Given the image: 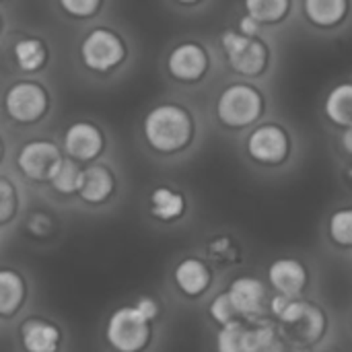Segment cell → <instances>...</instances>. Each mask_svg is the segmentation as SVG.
I'll list each match as a JSON object with an SVG mask.
<instances>
[{
	"mask_svg": "<svg viewBox=\"0 0 352 352\" xmlns=\"http://www.w3.org/2000/svg\"><path fill=\"white\" fill-rule=\"evenodd\" d=\"M144 136L159 153H175L192 138V120L179 105H159L144 120Z\"/></svg>",
	"mask_w": 352,
	"mask_h": 352,
	"instance_id": "6da1fadb",
	"label": "cell"
},
{
	"mask_svg": "<svg viewBox=\"0 0 352 352\" xmlns=\"http://www.w3.org/2000/svg\"><path fill=\"white\" fill-rule=\"evenodd\" d=\"M148 334V320L136 307H122L107 322V342L120 352L142 351Z\"/></svg>",
	"mask_w": 352,
	"mask_h": 352,
	"instance_id": "7a4b0ae2",
	"label": "cell"
},
{
	"mask_svg": "<svg viewBox=\"0 0 352 352\" xmlns=\"http://www.w3.org/2000/svg\"><path fill=\"white\" fill-rule=\"evenodd\" d=\"M262 111V97L254 87L231 85L227 87L217 103V113L223 124L231 128H241L252 124Z\"/></svg>",
	"mask_w": 352,
	"mask_h": 352,
	"instance_id": "3957f363",
	"label": "cell"
},
{
	"mask_svg": "<svg viewBox=\"0 0 352 352\" xmlns=\"http://www.w3.org/2000/svg\"><path fill=\"white\" fill-rule=\"evenodd\" d=\"M221 43H223L227 60L235 72L254 76L264 70L268 52L262 41L248 37L243 33H237V31H225L221 37Z\"/></svg>",
	"mask_w": 352,
	"mask_h": 352,
	"instance_id": "277c9868",
	"label": "cell"
},
{
	"mask_svg": "<svg viewBox=\"0 0 352 352\" xmlns=\"http://www.w3.org/2000/svg\"><path fill=\"white\" fill-rule=\"evenodd\" d=\"M124 43L120 41V37L107 29H95L91 31L82 45H80V56L82 62L91 68V70H99L105 72L113 66H118L124 60Z\"/></svg>",
	"mask_w": 352,
	"mask_h": 352,
	"instance_id": "5b68a950",
	"label": "cell"
},
{
	"mask_svg": "<svg viewBox=\"0 0 352 352\" xmlns=\"http://www.w3.org/2000/svg\"><path fill=\"white\" fill-rule=\"evenodd\" d=\"M6 113L23 124L39 120L47 109V95L35 82H16L4 97Z\"/></svg>",
	"mask_w": 352,
	"mask_h": 352,
	"instance_id": "8992f818",
	"label": "cell"
},
{
	"mask_svg": "<svg viewBox=\"0 0 352 352\" xmlns=\"http://www.w3.org/2000/svg\"><path fill=\"white\" fill-rule=\"evenodd\" d=\"M19 169L35 182H50L56 169L62 163V155L54 142L47 140H33L27 142L19 153Z\"/></svg>",
	"mask_w": 352,
	"mask_h": 352,
	"instance_id": "52a82bcc",
	"label": "cell"
},
{
	"mask_svg": "<svg viewBox=\"0 0 352 352\" xmlns=\"http://www.w3.org/2000/svg\"><path fill=\"white\" fill-rule=\"evenodd\" d=\"M248 153L258 163L276 165L289 153V138L278 126H262L248 138Z\"/></svg>",
	"mask_w": 352,
	"mask_h": 352,
	"instance_id": "ba28073f",
	"label": "cell"
},
{
	"mask_svg": "<svg viewBox=\"0 0 352 352\" xmlns=\"http://www.w3.org/2000/svg\"><path fill=\"white\" fill-rule=\"evenodd\" d=\"M229 299L241 318H258L264 311L266 287L254 276H239L229 285Z\"/></svg>",
	"mask_w": 352,
	"mask_h": 352,
	"instance_id": "9c48e42d",
	"label": "cell"
},
{
	"mask_svg": "<svg viewBox=\"0 0 352 352\" xmlns=\"http://www.w3.org/2000/svg\"><path fill=\"white\" fill-rule=\"evenodd\" d=\"M208 66V56L198 43H182L177 45L167 60V68L171 76L177 80H198Z\"/></svg>",
	"mask_w": 352,
	"mask_h": 352,
	"instance_id": "30bf717a",
	"label": "cell"
},
{
	"mask_svg": "<svg viewBox=\"0 0 352 352\" xmlns=\"http://www.w3.org/2000/svg\"><path fill=\"white\" fill-rule=\"evenodd\" d=\"M64 148L70 157L78 161H91L95 159L103 148V136L101 132L87 122H76L66 130L64 136Z\"/></svg>",
	"mask_w": 352,
	"mask_h": 352,
	"instance_id": "8fae6325",
	"label": "cell"
},
{
	"mask_svg": "<svg viewBox=\"0 0 352 352\" xmlns=\"http://www.w3.org/2000/svg\"><path fill=\"white\" fill-rule=\"evenodd\" d=\"M268 278H270L272 287L276 289V293L297 297L303 291V287L307 285V270L295 258H280L270 264Z\"/></svg>",
	"mask_w": 352,
	"mask_h": 352,
	"instance_id": "7c38bea8",
	"label": "cell"
},
{
	"mask_svg": "<svg viewBox=\"0 0 352 352\" xmlns=\"http://www.w3.org/2000/svg\"><path fill=\"white\" fill-rule=\"evenodd\" d=\"M111 192H113V177L105 167L93 165V167L82 169L80 184H78V194L82 200L97 204V202H103Z\"/></svg>",
	"mask_w": 352,
	"mask_h": 352,
	"instance_id": "4fadbf2b",
	"label": "cell"
},
{
	"mask_svg": "<svg viewBox=\"0 0 352 352\" xmlns=\"http://www.w3.org/2000/svg\"><path fill=\"white\" fill-rule=\"evenodd\" d=\"M21 338L27 352H54L60 342V332L43 320H29L21 330Z\"/></svg>",
	"mask_w": 352,
	"mask_h": 352,
	"instance_id": "5bb4252c",
	"label": "cell"
},
{
	"mask_svg": "<svg viewBox=\"0 0 352 352\" xmlns=\"http://www.w3.org/2000/svg\"><path fill=\"white\" fill-rule=\"evenodd\" d=\"M175 283L186 295L196 297V295L204 293L206 287L210 285V272L200 260L190 258V260H184L175 268Z\"/></svg>",
	"mask_w": 352,
	"mask_h": 352,
	"instance_id": "9a60e30c",
	"label": "cell"
},
{
	"mask_svg": "<svg viewBox=\"0 0 352 352\" xmlns=\"http://www.w3.org/2000/svg\"><path fill=\"white\" fill-rule=\"evenodd\" d=\"M326 116L338 126H352V82H342L326 97Z\"/></svg>",
	"mask_w": 352,
	"mask_h": 352,
	"instance_id": "2e32d148",
	"label": "cell"
},
{
	"mask_svg": "<svg viewBox=\"0 0 352 352\" xmlns=\"http://www.w3.org/2000/svg\"><path fill=\"white\" fill-rule=\"evenodd\" d=\"M305 14L320 27L338 23L346 12V0H303Z\"/></svg>",
	"mask_w": 352,
	"mask_h": 352,
	"instance_id": "e0dca14e",
	"label": "cell"
},
{
	"mask_svg": "<svg viewBox=\"0 0 352 352\" xmlns=\"http://www.w3.org/2000/svg\"><path fill=\"white\" fill-rule=\"evenodd\" d=\"M184 198L182 194L169 188H157L151 194V212L161 221H173L184 212Z\"/></svg>",
	"mask_w": 352,
	"mask_h": 352,
	"instance_id": "ac0fdd59",
	"label": "cell"
},
{
	"mask_svg": "<svg viewBox=\"0 0 352 352\" xmlns=\"http://www.w3.org/2000/svg\"><path fill=\"white\" fill-rule=\"evenodd\" d=\"M23 301V280L10 272L0 270V316L12 314Z\"/></svg>",
	"mask_w": 352,
	"mask_h": 352,
	"instance_id": "d6986e66",
	"label": "cell"
},
{
	"mask_svg": "<svg viewBox=\"0 0 352 352\" xmlns=\"http://www.w3.org/2000/svg\"><path fill=\"white\" fill-rule=\"evenodd\" d=\"M14 58H16V62H19V66L23 70L33 72V70H39L45 64L47 54H45V47H43V43L39 39L27 37V39L16 41V45H14Z\"/></svg>",
	"mask_w": 352,
	"mask_h": 352,
	"instance_id": "ffe728a7",
	"label": "cell"
},
{
	"mask_svg": "<svg viewBox=\"0 0 352 352\" xmlns=\"http://www.w3.org/2000/svg\"><path fill=\"white\" fill-rule=\"evenodd\" d=\"M289 0H245V10L258 23H274L285 16Z\"/></svg>",
	"mask_w": 352,
	"mask_h": 352,
	"instance_id": "44dd1931",
	"label": "cell"
},
{
	"mask_svg": "<svg viewBox=\"0 0 352 352\" xmlns=\"http://www.w3.org/2000/svg\"><path fill=\"white\" fill-rule=\"evenodd\" d=\"M245 330L237 320L225 324L217 336V352H245Z\"/></svg>",
	"mask_w": 352,
	"mask_h": 352,
	"instance_id": "7402d4cb",
	"label": "cell"
},
{
	"mask_svg": "<svg viewBox=\"0 0 352 352\" xmlns=\"http://www.w3.org/2000/svg\"><path fill=\"white\" fill-rule=\"evenodd\" d=\"M278 342L274 328L268 324L245 330V352H270Z\"/></svg>",
	"mask_w": 352,
	"mask_h": 352,
	"instance_id": "603a6c76",
	"label": "cell"
},
{
	"mask_svg": "<svg viewBox=\"0 0 352 352\" xmlns=\"http://www.w3.org/2000/svg\"><path fill=\"white\" fill-rule=\"evenodd\" d=\"M80 173H82V169H78L72 161H62L50 182L60 194H74V192H78Z\"/></svg>",
	"mask_w": 352,
	"mask_h": 352,
	"instance_id": "cb8c5ba5",
	"label": "cell"
},
{
	"mask_svg": "<svg viewBox=\"0 0 352 352\" xmlns=\"http://www.w3.org/2000/svg\"><path fill=\"white\" fill-rule=\"evenodd\" d=\"M328 231H330V237L334 243L338 245H344V248H351L352 245V208H342V210H336L330 219V225H328Z\"/></svg>",
	"mask_w": 352,
	"mask_h": 352,
	"instance_id": "d4e9b609",
	"label": "cell"
},
{
	"mask_svg": "<svg viewBox=\"0 0 352 352\" xmlns=\"http://www.w3.org/2000/svg\"><path fill=\"white\" fill-rule=\"evenodd\" d=\"M210 316L221 326H225V324H229V322H233L237 318V311H235V307H233V303L229 299V293H221L219 297L212 299V303H210Z\"/></svg>",
	"mask_w": 352,
	"mask_h": 352,
	"instance_id": "484cf974",
	"label": "cell"
},
{
	"mask_svg": "<svg viewBox=\"0 0 352 352\" xmlns=\"http://www.w3.org/2000/svg\"><path fill=\"white\" fill-rule=\"evenodd\" d=\"M14 206H16V196H14V190L12 186L0 177V223L8 221L14 212Z\"/></svg>",
	"mask_w": 352,
	"mask_h": 352,
	"instance_id": "4316f807",
	"label": "cell"
},
{
	"mask_svg": "<svg viewBox=\"0 0 352 352\" xmlns=\"http://www.w3.org/2000/svg\"><path fill=\"white\" fill-rule=\"evenodd\" d=\"M60 4L72 16H91L97 12L101 0H60Z\"/></svg>",
	"mask_w": 352,
	"mask_h": 352,
	"instance_id": "83f0119b",
	"label": "cell"
},
{
	"mask_svg": "<svg viewBox=\"0 0 352 352\" xmlns=\"http://www.w3.org/2000/svg\"><path fill=\"white\" fill-rule=\"evenodd\" d=\"M239 33H243V35H248V37H256V35L260 33V23H258L254 16L245 14V16L239 21Z\"/></svg>",
	"mask_w": 352,
	"mask_h": 352,
	"instance_id": "f1b7e54d",
	"label": "cell"
},
{
	"mask_svg": "<svg viewBox=\"0 0 352 352\" xmlns=\"http://www.w3.org/2000/svg\"><path fill=\"white\" fill-rule=\"evenodd\" d=\"M148 322L157 316V311H159V307H157V303L153 301V299H148V297H142V299H138V303L134 305Z\"/></svg>",
	"mask_w": 352,
	"mask_h": 352,
	"instance_id": "f546056e",
	"label": "cell"
},
{
	"mask_svg": "<svg viewBox=\"0 0 352 352\" xmlns=\"http://www.w3.org/2000/svg\"><path fill=\"white\" fill-rule=\"evenodd\" d=\"M342 146L346 148V153H351L352 155V126H349L346 132L342 134Z\"/></svg>",
	"mask_w": 352,
	"mask_h": 352,
	"instance_id": "4dcf8cb0",
	"label": "cell"
},
{
	"mask_svg": "<svg viewBox=\"0 0 352 352\" xmlns=\"http://www.w3.org/2000/svg\"><path fill=\"white\" fill-rule=\"evenodd\" d=\"M270 352H301V351H289L283 342H278V344H276V346H274Z\"/></svg>",
	"mask_w": 352,
	"mask_h": 352,
	"instance_id": "1f68e13d",
	"label": "cell"
},
{
	"mask_svg": "<svg viewBox=\"0 0 352 352\" xmlns=\"http://www.w3.org/2000/svg\"><path fill=\"white\" fill-rule=\"evenodd\" d=\"M346 177H349V182H351V184H352V165H351V167H349V171H346Z\"/></svg>",
	"mask_w": 352,
	"mask_h": 352,
	"instance_id": "d6a6232c",
	"label": "cell"
},
{
	"mask_svg": "<svg viewBox=\"0 0 352 352\" xmlns=\"http://www.w3.org/2000/svg\"><path fill=\"white\" fill-rule=\"evenodd\" d=\"M177 2H184V4H192V2H198V0H177Z\"/></svg>",
	"mask_w": 352,
	"mask_h": 352,
	"instance_id": "836d02e7",
	"label": "cell"
},
{
	"mask_svg": "<svg viewBox=\"0 0 352 352\" xmlns=\"http://www.w3.org/2000/svg\"><path fill=\"white\" fill-rule=\"evenodd\" d=\"M0 155H2V144H0Z\"/></svg>",
	"mask_w": 352,
	"mask_h": 352,
	"instance_id": "e575fe53",
	"label": "cell"
}]
</instances>
